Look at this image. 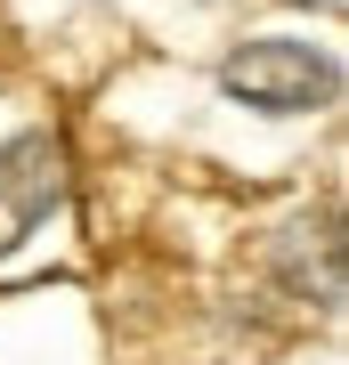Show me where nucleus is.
Masks as SVG:
<instances>
[{
    "instance_id": "f257e3e1",
    "label": "nucleus",
    "mask_w": 349,
    "mask_h": 365,
    "mask_svg": "<svg viewBox=\"0 0 349 365\" xmlns=\"http://www.w3.org/2000/svg\"><path fill=\"white\" fill-rule=\"evenodd\" d=\"M220 90L236 106H252V114H317V106L341 98V66L317 49V41H244V49L220 66Z\"/></svg>"
},
{
    "instance_id": "f03ea898",
    "label": "nucleus",
    "mask_w": 349,
    "mask_h": 365,
    "mask_svg": "<svg viewBox=\"0 0 349 365\" xmlns=\"http://www.w3.org/2000/svg\"><path fill=\"white\" fill-rule=\"evenodd\" d=\"M65 203V155H57V138H9L0 146V260H9L25 235L49 227V211Z\"/></svg>"
},
{
    "instance_id": "7ed1b4c3",
    "label": "nucleus",
    "mask_w": 349,
    "mask_h": 365,
    "mask_svg": "<svg viewBox=\"0 0 349 365\" xmlns=\"http://www.w3.org/2000/svg\"><path fill=\"white\" fill-rule=\"evenodd\" d=\"M276 260H285V284H293V292H309L317 309H341V227H333V220L285 227Z\"/></svg>"
}]
</instances>
